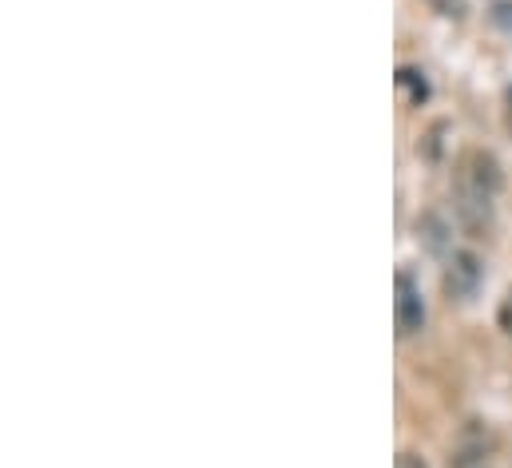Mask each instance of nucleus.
<instances>
[{
  "instance_id": "f257e3e1",
  "label": "nucleus",
  "mask_w": 512,
  "mask_h": 468,
  "mask_svg": "<svg viewBox=\"0 0 512 468\" xmlns=\"http://www.w3.org/2000/svg\"><path fill=\"white\" fill-rule=\"evenodd\" d=\"M497 187H501V163L489 151H469L457 167V207L473 231L489 227Z\"/></svg>"
},
{
  "instance_id": "f03ea898",
  "label": "nucleus",
  "mask_w": 512,
  "mask_h": 468,
  "mask_svg": "<svg viewBox=\"0 0 512 468\" xmlns=\"http://www.w3.org/2000/svg\"><path fill=\"white\" fill-rule=\"evenodd\" d=\"M393 290H397V298H393L397 334H401V338H413V334L425 326V302H421V290H417L413 274H405V270L393 278Z\"/></svg>"
},
{
  "instance_id": "7ed1b4c3",
  "label": "nucleus",
  "mask_w": 512,
  "mask_h": 468,
  "mask_svg": "<svg viewBox=\"0 0 512 468\" xmlns=\"http://www.w3.org/2000/svg\"><path fill=\"white\" fill-rule=\"evenodd\" d=\"M481 286V258L473 250H457L445 266V290L449 298H473V290Z\"/></svg>"
},
{
  "instance_id": "20e7f679",
  "label": "nucleus",
  "mask_w": 512,
  "mask_h": 468,
  "mask_svg": "<svg viewBox=\"0 0 512 468\" xmlns=\"http://www.w3.org/2000/svg\"><path fill=\"white\" fill-rule=\"evenodd\" d=\"M397 88L409 92L413 104H421V100L429 96V84H425V76H421L417 68H401V72H397Z\"/></svg>"
},
{
  "instance_id": "39448f33",
  "label": "nucleus",
  "mask_w": 512,
  "mask_h": 468,
  "mask_svg": "<svg viewBox=\"0 0 512 468\" xmlns=\"http://www.w3.org/2000/svg\"><path fill=\"white\" fill-rule=\"evenodd\" d=\"M497 318H501V330L512 338V290L505 294V302H501V314H497Z\"/></svg>"
},
{
  "instance_id": "423d86ee",
  "label": "nucleus",
  "mask_w": 512,
  "mask_h": 468,
  "mask_svg": "<svg viewBox=\"0 0 512 468\" xmlns=\"http://www.w3.org/2000/svg\"><path fill=\"white\" fill-rule=\"evenodd\" d=\"M397 468H429V465H425L417 453H401V457H397Z\"/></svg>"
}]
</instances>
